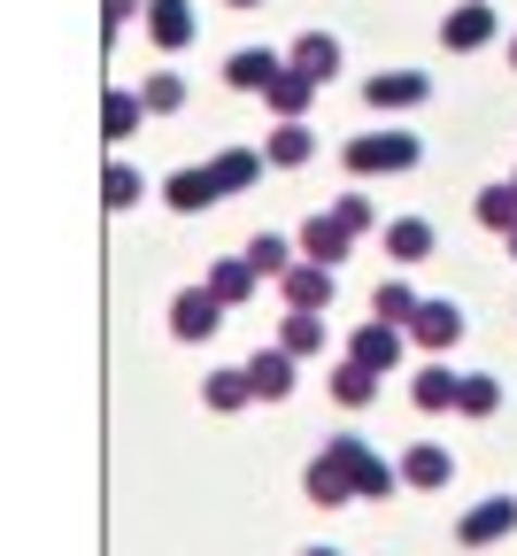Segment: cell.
Listing matches in <instances>:
<instances>
[{
    "label": "cell",
    "mask_w": 517,
    "mask_h": 556,
    "mask_svg": "<svg viewBox=\"0 0 517 556\" xmlns=\"http://www.w3.org/2000/svg\"><path fill=\"white\" fill-rule=\"evenodd\" d=\"M340 163H348V178H394V170H417L425 148H417V131L387 124V131H355L340 148Z\"/></svg>",
    "instance_id": "obj_1"
},
{
    "label": "cell",
    "mask_w": 517,
    "mask_h": 556,
    "mask_svg": "<svg viewBox=\"0 0 517 556\" xmlns=\"http://www.w3.org/2000/svg\"><path fill=\"white\" fill-rule=\"evenodd\" d=\"M355 433H332V448L302 471V495L317 503V510H340V503H355Z\"/></svg>",
    "instance_id": "obj_2"
},
{
    "label": "cell",
    "mask_w": 517,
    "mask_h": 556,
    "mask_svg": "<svg viewBox=\"0 0 517 556\" xmlns=\"http://www.w3.org/2000/svg\"><path fill=\"white\" fill-rule=\"evenodd\" d=\"M402 340H417L425 356H449V348L464 340V309H456V302H432V294H417V309H409Z\"/></svg>",
    "instance_id": "obj_3"
},
{
    "label": "cell",
    "mask_w": 517,
    "mask_h": 556,
    "mask_svg": "<svg viewBox=\"0 0 517 556\" xmlns=\"http://www.w3.org/2000/svg\"><path fill=\"white\" fill-rule=\"evenodd\" d=\"M509 533H517V495L471 503V510L456 518V541H464V548H494V541H509Z\"/></svg>",
    "instance_id": "obj_4"
},
{
    "label": "cell",
    "mask_w": 517,
    "mask_h": 556,
    "mask_svg": "<svg viewBox=\"0 0 517 556\" xmlns=\"http://www.w3.org/2000/svg\"><path fill=\"white\" fill-rule=\"evenodd\" d=\"M193 31H201L193 0H147V39H155L163 54H186V47H193Z\"/></svg>",
    "instance_id": "obj_5"
},
{
    "label": "cell",
    "mask_w": 517,
    "mask_h": 556,
    "mask_svg": "<svg viewBox=\"0 0 517 556\" xmlns=\"http://www.w3.org/2000/svg\"><path fill=\"white\" fill-rule=\"evenodd\" d=\"M216 325H225V302H216L209 287H178L171 294V332L178 340H209Z\"/></svg>",
    "instance_id": "obj_6"
},
{
    "label": "cell",
    "mask_w": 517,
    "mask_h": 556,
    "mask_svg": "<svg viewBox=\"0 0 517 556\" xmlns=\"http://www.w3.org/2000/svg\"><path fill=\"white\" fill-rule=\"evenodd\" d=\"M402 348H409V340H402V325H379V317H371V325H355L348 364H363V371H394V364H402Z\"/></svg>",
    "instance_id": "obj_7"
},
{
    "label": "cell",
    "mask_w": 517,
    "mask_h": 556,
    "mask_svg": "<svg viewBox=\"0 0 517 556\" xmlns=\"http://www.w3.org/2000/svg\"><path fill=\"white\" fill-rule=\"evenodd\" d=\"M348 248H355V232L332 217V208L302 225V263H317V270H340V263H348Z\"/></svg>",
    "instance_id": "obj_8"
},
{
    "label": "cell",
    "mask_w": 517,
    "mask_h": 556,
    "mask_svg": "<svg viewBox=\"0 0 517 556\" xmlns=\"http://www.w3.org/2000/svg\"><path fill=\"white\" fill-rule=\"evenodd\" d=\"M494 39V0H464V9H449V24H440V47L449 54H471Z\"/></svg>",
    "instance_id": "obj_9"
},
{
    "label": "cell",
    "mask_w": 517,
    "mask_h": 556,
    "mask_svg": "<svg viewBox=\"0 0 517 556\" xmlns=\"http://www.w3.org/2000/svg\"><path fill=\"white\" fill-rule=\"evenodd\" d=\"M201 170H209L216 201H225V193H248V186H255V178H263L270 163H263V148H225V155H209Z\"/></svg>",
    "instance_id": "obj_10"
},
{
    "label": "cell",
    "mask_w": 517,
    "mask_h": 556,
    "mask_svg": "<svg viewBox=\"0 0 517 556\" xmlns=\"http://www.w3.org/2000/svg\"><path fill=\"white\" fill-rule=\"evenodd\" d=\"M293 371H302V364H293L286 348H255V356H248V394L255 402H286L293 394Z\"/></svg>",
    "instance_id": "obj_11"
},
{
    "label": "cell",
    "mask_w": 517,
    "mask_h": 556,
    "mask_svg": "<svg viewBox=\"0 0 517 556\" xmlns=\"http://www.w3.org/2000/svg\"><path fill=\"white\" fill-rule=\"evenodd\" d=\"M363 101L371 109H417V101H432V78L425 70H379V78L363 86Z\"/></svg>",
    "instance_id": "obj_12"
},
{
    "label": "cell",
    "mask_w": 517,
    "mask_h": 556,
    "mask_svg": "<svg viewBox=\"0 0 517 556\" xmlns=\"http://www.w3.org/2000/svg\"><path fill=\"white\" fill-rule=\"evenodd\" d=\"M278 294H286V309H325V302H332V270H317V263L293 255V263L278 270Z\"/></svg>",
    "instance_id": "obj_13"
},
{
    "label": "cell",
    "mask_w": 517,
    "mask_h": 556,
    "mask_svg": "<svg viewBox=\"0 0 517 556\" xmlns=\"http://www.w3.org/2000/svg\"><path fill=\"white\" fill-rule=\"evenodd\" d=\"M394 479H402V486H425V495H432V486H449V479H456V456L440 448V441H417V448L394 464Z\"/></svg>",
    "instance_id": "obj_14"
},
{
    "label": "cell",
    "mask_w": 517,
    "mask_h": 556,
    "mask_svg": "<svg viewBox=\"0 0 517 556\" xmlns=\"http://www.w3.org/2000/svg\"><path fill=\"white\" fill-rule=\"evenodd\" d=\"M278 70H286V62H278L270 47H240V54H225V86H232V93H270Z\"/></svg>",
    "instance_id": "obj_15"
},
{
    "label": "cell",
    "mask_w": 517,
    "mask_h": 556,
    "mask_svg": "<svg viewBox=\"0 0 517 556\" xmlns=\"http://www.w3.org/2000/svg\"><path fill=\"white\" fill-rule=\"evenodd\" d=\"M310 155H317V131L310 124H270V139H263V163L270 170H310Z\"/></svg>",
    "instance_id": "obj_16"
},
{
    "label": "cell",
    "mask_w": 517,
    "mask_h": 556,
    "mask_svg": "<svg viewBox=\"0 0 517 556\" xmlns=\"http://www.w3.org/2000/svg\"><path fill=\"white\" fill-rule=\"evenodd\" d=\"M286 70H302L310 86H325L332 70H340V39H332V31H302V39H293V54H286Z\"/></svg>",
    "instance_id": "obj_17"
},
{
    "label": "cell",
    "mask_w": 517,
    "mask_h": 556,
    "mask_svg": "<svg viewBox=\"0 0 517 556\" xmlns=\"http://www.w3.org/2000/svg\"><path fill=\"white\" fill-rule=\"evenodd\" d=\"M201 287H209L216 302H225V309H248V302H255V287H263V278L248 270V255H225V263H216V270L201 278Z\"/></svg>",
    "instance_id": "obj_18"
},
{
    "label": "cell",
    "mask_w": 517,
    "mask_h": 556,
    "mask_svg": "<svg viewBox=\"0 0 517 556\" xmlns=\"http://www.w3.org/2000/svg\"><path fill=\"white\" fill-rule=\"evenodd\" d=\"M325 340H332V332H325V317H317V309H286V325H278V348H286L293 364L325 356Z\"/></svg>",
    "instance_id": "obj_19"
},
{
    "label": "cell",
    "mask_w": 517,
    "mask_h": 556,
    "mask_svg": "<svg viewBox=\"0 0 517 556\" xmlns=\"http://www.w3.org/2000/svg\"><path fill=\"white\" fill-rule=\"evenodd\" d=\"M456 387H464V371H449V364H425V371L409 379V402H417L425 417H440V409H456Z\"/></svg>",
    "instance_id": "obj_20"
},
{
    "label": "cell",
    "mask_w": 517,
    "mask_h": 556,
    "mask_svg": "<svg viewBox=\"0 0 517 556\" xmlns=\"http://www.w3.org/2000/svg\"><path fill=\"white\" fill-rule=\"evenodd\" d=\"M263 101H270V116H278V124H302V116H310V101H317V86L302 78V70H278Z\"/></svg>",
    "instance_id": "obj_21"
},
{
    "label": "cell",
    "mask_w": 517,
    "mask_h": 556,
    "mask_svg": "<svg viewBox=\"0 0 517 556\" xmlns=\"http://www.w3.org/2000/svg\"><path fill=\"white\" fill-rule=\"evenodd\" d=\"M163 201L178 208V217H201V208H216V186H209V170H186V163H178V170L163 178Z\"/></svg>",
    "instance_id": "obj_22"
},
{
    "label": "cell",
    "mask_w": 517,
    "mask_h": 556,
    "mask_svg": "<svg viewBox=\"0 0 517 556\" xmlns=\"http://www.w3.org/2000/svg\"><path fill=\"white\" fill-rule=\"evenodd\" d=\"M432 248H440V232H432L425 217H394V225H387V255H394V263H425Z\"/></svg>",
    "instance_id": "obj_23"
},
{
    "label": "cell",
    "mask_w": 517,
    "mask_h": 556,
    "mask_svg": "<svg viewBox=\"0 0 517 556\" xmlns=\"http://www.w3.org/2000/svg\"><path fill=\"white\" fill-rule=\"evenodd\" d=\"M201 402H209V409H248V402H255V394H248V364L209 371V379H201Z\"/></svg>",
    "instance_id": "obj_24"
},
{
    "label": "cell",
    "mask_w": 517,
    "mask_h": 556,
    "mask_svg": "<svg viewBox=\"0 0 517 556\" xmlns=\"http://www.w3.org/2000/svg\"><path fill=\"white\" fill-rule=\"evenodd\" d=\"M139 109L147 116H178L186 109V78H178V70H155V78L139 86Z\"/></svg>",
    "instance_id": "obj_25"
},
{
    "label": "cell",
    "mask_w": 517,
    "mask_h": 556,
    "mask_svg": "<svg viewBox=\"0 0 517 556\" xmlns=\"http://www.w3.org/2000/svg\"><path fill=\"white\" fill-rule=\"evenodd\" d=\"M456 409H464V417H494V409H502V379H494V371H464Z\"/></svg>",
    "instance_id": "obj_26"
},
{
    "label": "cell",
    "mask_w": 517,
    "mask_h": 556,
    "mask_svg": "<svg viewBox=\"0 0 517 556\" xmlns=\"http://www.w3.org/2000/svg\"><path fill=\"white\" fill-rule=\"evenodd\" d=\"M139 124H147V109H139V93H124V86H116V93L101 101V131H109V139H131Z\"/></svg>",
    "instance_id": "obj_27"
},
{
    "label": "cell",
    "mask_w": 517,
    "mask_h": 556,
    "mask_svg": "<svg viewBox=\"0 0 517 556\" xmlns=\"http://www.w3.org/2000/svg\"><path fill=\"white\" fill-rule=\"evenodd\" d=\"M394 486H402V479H394V464H387V456L355 448V495H371V503H379V495H394Z\"/></svg>",
    "instance_id": "obj_28"
},
{
    "label": "cell",
    "mask_w": 517,
    "mask_h": 556,
    "mask_svg": "<svg viewBox=\"0 0 517 556\" xmlns=\"http://www.w3.org/2000/svg\"><path fill=\"white\" fill-rule=\"evenodd\" d=\"M371 394H379V371H363V364H340V371H332V402H340V409H363Z\"/></svg>",
    "instance_id": "obj_29"
},
{
    "label": "cell",
    "mask_w": 517,
    "mask_h": 556,
    "mask_svg": "<svg viewBox=\"0 0 517 556\" xmlns=\"http://www.w3.org/2000/svg\"><path fill=\"white\" fill-rule=\"evenodd\" d=\"M286 263H293V240H278V232H255V240H248V270H255V278H278Z\"/></svg>",
    "instance_id": "obj_30"
},
{
    "label": "cell",
    "mask_w": 517,
    "mask_h": 556,
    "mask_svg": "<svg viewBox=\"0 0 517 556\" xmlns=\"http://www.w3.org/2000/svg\"><path fill=\"white\" fill-rule=\"evenodd\" d=\"M409 309H417V294H409V278H387V287L371 294V317H379V325H409Z\"/></svg>",
    "instance_id": "obj_31"
},
{
    "label": "cell",
    "mask_w": 517,
    "mask_h": 556,
    "mask_svg": "<svg viewBox=\"0 0 517 556\" xmlns=\"http://www.w3.org/2000/svg\"><path fill=\"white\" fill-rule=\"evenodd\" d=\"M139 193H147V178H139L131 163H109V170H101V201H109V208H131Z\"/></svg>",
    "instance_id": "obj_32"
},
{
    "label": "cell",
    "mask_w": 517,
    "mask_h": 556,
    "mask_svg": "<svg viewBox=\"0 0 517 556\" xmlns=\"http://www.w3.org/2000/svg\"><path fill=\"white\" fill-rule=\"evenodd\" d=\"M479 225H487V232H509V225H517L509 186H479Z\"/></svg>",
    "instance_id": "obj_33"
},
{
    "label": "cell",
    "mask_w": 517,
    "mask_h": 556,
    "mask_svg": "<svg viewBox=\"0 0 517 556\" xmlns=\"http://www.w3.org/2000/svg\"><path fill=\"white\" fill-rule=\"evenodd\" d=\"M332 217L363 240V232H371V193H340V208H332Z\"/></svg>",
    "instance_id": "obj_34"
},
{
    "label": "cell",
    "mask_w": 517,
    "mask_h": 556,
    "mask_svg": "<svg viewBox=\"0 0 517 556\" xmlns=\"http://www.w3.org/2000/svg\"><path fill=\"white\" fill-rule=\"evenodd\" d=\"M101 9H109V31H124V16H139L147 0H101Z\"/></svg>",
    "instance_id": "obj_35"
},
{
    "label": "cell",
    "mask_w": 517,
    "mask_h": 556,
    "mask_svg": "<svg viewBox=\"0 0 517 556\" xmlns=\"http://www.w3.org/2000/svg\"><path fill=\"white\" fill-rule=\"evenodd\" d=\"M225 9H263V0H225Z\"/></svg>",
    "instance_id": "obj_36"
},
{
    "label": "cell",
    "mask_w": 517,
    "mask_h": 556,
    "mask_svg": "<svg viewBox=\"0 0 517 556\" xmlns=\"http://www.w3.org/2000/svg\"><path fill=\"white\" fill-rule=\"evenodd\" d=\"M502 240H509V255H517V225H509V232H502Z\"/></svg>",
    "instance_id": "obj_37"
},
{
    "label": "cell",
    "mask_w": 517,
    "mask_h": 556,
    "mask_svg": "<svg viewBox=\"0 0 517 556\" xmlns=\"http://www.w3.org/2000/svg\"><path fill=\"white\" fill-rule=\"evenodd\" d=\"M302 556H340V548H302Z\"/></svg>",
    "instance_id": "obj_38"
},
{
    "label": "cell",
    "mask_w": 517,
    "mask_h": 556,
    "mask_svg": "<svg viewBox=\"0 0 517 556\" xmlns=\"http://www.w3.org/2000/svg\"><path fill=\"white\" fill-rule=\"evenodd\" d=\"M509 70H517V39H509Z\"/></svg>",
    "instance_id": "obj_39"
},
{
    "label": "cell",
    "mask_w": 517,
    "mask_h": 556,
    "mask_svg": "<svg viewBox=\"0 0 517 556\" xmlns=\"http://www.w3.org/2000/svg\"><path fill=\"white\" fill-rule=\"evenodd\" d=\"M502 186H509V201H517V178H502Z\"/></svg>",
    "instance_id": "obj_40"
}]
</instances>
